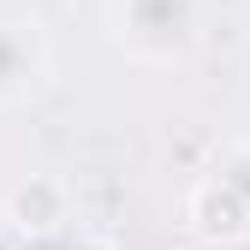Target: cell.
Masks as SVG:
<instances>
[{
  "label": "cell",
  "mask_w": 250,
  "mask_h": 250,
  "mask_svg": "<svg viewBox=\"0 0 250 250\" xmlns=\"http://www.w3.org/2000/svg\"><path fill=\"white\" fill-rule=\"evenodd\" d=\"M185 221H191V232L208 250H238L250 238V208L227 191L221 179H208V173L191 185V197H185Z\"/></svg>",
  "instance_id": "277c9868"
},
{
  "label": "cell",
  "mask_w": 250,
  "mask_h": 250,
  "mask_svg": "<svg viewBox=\"0 0 250 250\" xmlns=\"http://www.w3.org/2000/svg\"><path fill=\"white\" fill-rule=\"evenodd\" d=\"M48 83V30L42 18L0 6V113L24 107Z\"/></svg>",
  "instance_id": "7a4b0ae2"
},
{
  "label": "cell",
  "mask_w": 250,
  "mask_h": 250,
  "mask_svg": "<svg viewBox=\"0 0 250 250\" xmlns=\"http://www.w3.org/2000/svg\"><path fill=\"white\" fill-rule=\"evenodd\" d=\"M107 30L131 66L173 72L203 48L208 0H107Z\"/></svg>",
  "instance_id": "6da1fadb"
},
{
  "label": "cell",
  "mask_w": 250,
  "mask_h": 250,
  "mask_svg": "<svg viewBox=\"0 0 250 250\" xmlns=\"http://www.w3.org/2000/svg\"><path fill=\"white\" fill-rule=\"evenodd\" d=\"M72 221V185L60 173H30L0 197V227H12L24 238H48Z\"/></svg>",
  "instance_id": "3957f363"
},
{
  "label": "cell",
  "mask_w": 250,
  "mask_h": 250,
  "mask_svg": "<svg viewBox=\"0 0 250 250\" xmlns=\"http://www.w3.org/2000/svg\"><path fill=\"white\" fill-rule=\"evenodd\" d=\"M208 179H221L227 191L250 208V137H232L221 155H214V167H208Z\"/></svg>",
  "instance_id": "5b68a950"
}]
</instances>
